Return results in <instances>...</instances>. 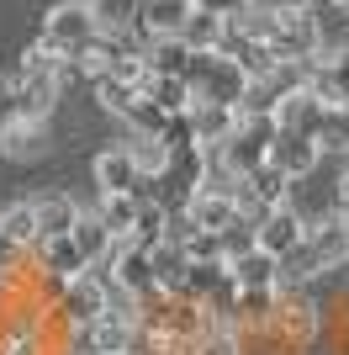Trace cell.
I'll list each match as a JSON object with an SVG mask.
<instances>
[{
	"mask_svg": "<svg viewBox=\"0 0 349 355\" xmlns=\"http://www.w3.org/2000/svg\"><path fill=\"white\" fill-rule=\"evenodd\" d=\"M323 324H328V308H323L318 292H307V286H280L270 334H260V340H270V345H280V350H296V355H302L307 345L323 340Z\"/></svg>",
	"mask_w": 349,
	"mask_h": 355,
	"instance_id": "obj_1",
	"label": "cell"
},
{
	"mask_svg": "<svg viewBox=\"0 0 349 355\" xmlns=\"http://www.w3.org/2000/svg\"><path fill=\"white\" fill-rule=\"evenodd\" d=\"M106 308H111V282H106L101 270H85V276H74L58 292V302L48 313L58 318V329H90Z\"/></svg>",
	"mask_w": 349,
	"mask_h": 355,
	"instance_id": "obj_2",
	"label": "cell"
},
{
	"mask_svg": "<svg viewBox=\"0 0 349 355\" xmlns=\"http://www.w3.org/2000/svg\"><path fill=\"white\" fill-rule=\"evenodd\" d=\"M96 32H101V16L85 11V6H53L43 16V48H53L58 59H69V64L85 43H96Z\"/></svg>",
	"mask_w": 349,
	"mask_h": 355,
	"instance_id": "obj_3",
	"label": "cell"
},
{
	"mask_svg": "<svg viewBox=\"0 0 349 355\" xmlns=\"http://www.w3.org/2000/svg\"><path fill=\"white\" fill-rule=\"evenodd\" d=\"M106 282L127 297L132 308L159 292V282H154V260H148V250H138V244H111V254H106Z\"/></svg>",
	"mask_w": 349,
	"mask_h": 355,
	"instance_id": "obj_4",
	"label": "cell"
},
{
	"mask_svg": "<svg viewBox=\"0 0 349 355\" xmlns=\"http://www.w3.org/2000/svg\"><path fill=\"white\" fill-rule=\"evenodd\" d=\"M276 117H238V128L228 133V144H222V154H228V164H233V175L244 180L254 164H265L270 159V144H276Z\"/></svg>",
	"mask_w": 349,
	"mask_h": 355,
	"instance_id": "obj_5",
	"label": "cell"
},
{
	"mask_svg": "<svg viewBox=\"0 0 349 355\" xmlns=\"http://www.w3.org/2000/svg\"><path fill=\"white\" fill-rule=\"evenodd\" d=\"M90 180H96V196H143V175H138V164H132L127 144H111L101 148L96 159H90Z\"/></svg>",
	"mask_w": 349,
	"mask_h": 355,
	"instance_id": "obj_6",
	"label": "cell"
},
{
	"mask_svg": "<svg viewBox=\"0 0 349 355\" xmlns=\"http://www.w3.org/2000/svg\"><path fill=\"white\" fill-rule=\"evenodd\" d=\"M302 234H307V218L291 207V202H280V207H270L260 223H254V250L276 254V260H286V254L302 244Z\"/></svg>",
	"mask_w": 349,
	"mask_h": 355,
	"instance_id": "obj_7",
	"label": "cell"
},
{
	"mask_svg": "<svg viewBox=\"0 0 349 355\" xmlns=\"http://www.w3.org/2000/svg\"><path fill=\"white\" fill-rule=\"evenodd\" d=\"M228 276L238 292H280V260L265 250H244L228 260Z\"/></svg>",
	"mask_w": 349,
	"mask_h": 355,
	"instance_id": "obj_8",
	"label": "cell"
},
{
	"mask_svg": "<svg viewBox=\"0 0 349 355\" xmlns=\"http://www.w3.org/2000/svg\"><path fill=\"white\" fill-rule=\"evenodd\" d=\"M186 218L196 223V228H206V234H228L244 212H238V196H228V191H190Z\"/></svg>",
	"mask_w": 349,
	"mask_h": 355,
	"instance_id": "obj_9",
	"label": "cell"
},
{
	"mask_svg": "<svg viewBox=\"0 0 349 355\" xmlns=\"http://www.w3.org/2000/svg\"><path fill=\"white\" fill-rule=\"evenodd\" d=\"M80 202H74L69 191H43V196H32V218H37V244L43 239H64L80 223Z\"/></svg>",
	"mask_w": 349,
	"mask_h": 355,
	"instance_id": "obj_10",
	"label": "cell"
},
{
	"mask_svg": "<svg viewBox=\"0 0 349 355\" xmlns=\"http://www.w3.org/2000/svg\"><path fill=\"white\" fill-rule=\"evenodd\" d=\"M323 112H328V106H323L307 85H296V90H286V96H280V106H276V128H280V133H307V138H318Z\"/></svg>",
	"mask_w": 349,
	"mask_h": 355,
	"instance_id": "obj_11",
	"label": "cell"
},
{
	"mask_svg": "<svg viewBox=\"0 0 349 355\" xmlns=\"http://www.w3.org/2000/svg\"><path fill=\"white\" fill-rule=\"evenodd\" d=\"M270 164H280L291 180H307L323 164V148L312 144L307 133H276V144H270Z\"/></svg>",
	"mask_w": 349,
	"mask_h": 355,
	"instance_id": "obj_12",
	"label": "cell"
},
{
	"mask_svg": "<svg viewBox=\"0 0 349 355\" xmlns=\"http://www.w3.org/2000/svg\"><path fill=\"white\" fill-rule=\"evenodd\" d=\"M190 11H196L190 0H138V27L143 37H180Z\"/></svg>",
	"mask_w": 349,
	"mask_h": 355,
	"instance_id": "obj_13",
	"label": "cell"
},
{
	"mask_svg": "<svg viewBox=\"0 0 349 355\" xmlns=\"http://www.w3.org/2000/svg\"><path fill=\"white\" fill-rule=\"evenodd\" d=\"M238 191L249 196V202H260V207H280V202H291V175L280 170V164H254L244 180H238Z\"/></svg>",
	"mask_w": 349,
	"mask_h": 355,
	"instance_id": "obj_14",
	"label": "cell"
},
{
	"mask_svg": "<svg viewBox=\"0 0 349 355\" xmlns=\"http://www.w3.org/2000/svg\"><path fill=\"white\" fill-rule=\"evenodd\" d=\"M32 260H37V270H48V276H58V282H74V276H85V254L74 250V239H43L37 250H32Z\"/></svg>",
	"mask_w": 349,
	"mask_h": 355,
	"instance_id": "obj_15",
	"label": "cell"
},
{
	"mask_svg": "<svg viewBox=\"0 0 349 355\" xmlns=\"http://www.w3.org/2000/svg\"><path fill=\"white\" fill-rule=\"evenodd\" d=\"M48 144H53V133H48V122H16V128H6L0 133V154L6 159H43Z\"/></svg>",
	"mask_w": 349,
	"mask_h": 355,
	"instance_id": "obj_16",
	"label": "cell"
},
{
	"mask_svg": "<svg viewBox=\"0 0 349 355\" xmlns=\"http://www.w3.org/2000/svg\"><path fill=\"white\" fill-rule=\"evenodd\" d=\"M170 239V207H164L159 196H138V223H132V234L122 244H138V250H154Z\"/></svg>",
	"mask_w": 349,
	"mask_h": 355,
	"instance_id": "obj_17",
	"label": "cell"
},
{
	"mask_svg": "<svg viewBox=\"0 0 349 355\" xmlns=\"http://www.w3.org/2000/svg\"><path fill=\"white\" fill-rule=\"evenodd\" d=\"M190 128H196V144H228V133L238 128V112L217 101H190Z\"/></svg>",
	"mask_w": 349,
	"mask_h": 355,
	"instance_id": "obj_18",
	"label": "cell"
},
{
	"mask_svg": "<svg viewBox=\"0 0 349 355\" xmlns=\"http://www.w3.org/2000/svg\"><path fill=\"white\" fill-rule=\"evenodd\" d=\"M148 260H154V282H159V292H164V297H180L186 270H190L186 250H180L174 239H164V244H154V250H148Z\"/></svg>",
	"mask_w": 349,
	"mask_h": 355,
	"instance_id": "obj_19",
	"label": "cell"
},
{
	"mask_svg": "<svg viewBox=\"0 0 349 355\" xmlns=\"http://www.w3.org/2000/svg\"><path fill=\"white\" fill-rule=\"evenodd\" d=\"M222 32H228V21L222 16H212V11H196L186 16V27H180V43L190 48V53H217V43H222Z\"/></svg>",
	"mask_w": 349,
	"mask_h": 355,
	"instance_id": "obj_20",
	"label": "cell"
},
{
	"mask_svg": "<svg viewBox=\"0 0 349 355\" xmlns=\"http://www.w3.org/2000/svg\"><path fill=\"white\" fill-rule=\"evenodd\" d=\"M69 239H74V250L85 254V266H101L106 254H111V244H116V239H111V234L101 228V218H96L90 207L80 212V223L69 228Z\"/></svg>",
	"mask_w": 349,
	"mask_h": 355,
	"instance_id": "obj_21",
	"label": "cell"
},
{
	"mask_svg": "<svg viewBox=\"0 0 349 355\" xmlns=\"http://www.w3.org/2000/svg\"><path fill=\"white\" fill-rule=\"evenodd\" d=\"M143 59H148V74H174V80H186V69H190V48L180 43V37H148Z\"/></svg>",
	"mask_w": 349,
	"mask_h": 355,
	"instance_id": "obj_22",
	"label": "cell"
},
{
	"mask_svg": "<svg viewBox=\"0 0 349 355\" xmlns=\"http://www.w3.org/2000/svg\"><path fill=\"white\" fill-rule=\"evenodd\" d=\"M143 96L159 106L164 117L190 112V85H186V80H174V74H148V80H143Z\"/></svg>",
	"mask_w": 349,
	"mask_h": 355,
	"instance_id": "obj_23",
	"label": "cell"
},
{
	"mask_svg": "<svg viewBox=\"0 0 349 355\" xmlns=\"http://www.w3.org/2000/svg\"><path fill=\"white\" fill-rule=\"evenodd\" d=\"M96 218H101V228L122 244V239L132 234V223H138V196H96Z\"/></svg>",
	"mask_w": 349,
	"mask_h": 355,
	"instance_id": "obj_24",
	"label": "cell"
},
{
	"mask_svg": "<svg viewBox=\"0 0 349 355\" xmlns=\"http://www.w3.org/2000/svg\"><path fill=\"white\" fill-rule=\"evenodd\" d=\"M312 144L323 148V159H328V154L344 159V154H349V106H328V112H323L318 138H312Z\"/></svg>",
	"mask_w": 349,
	"mask_h": 355,
	"instance_id": "obj_25",
	"label": "cell"
},
{
	"mask_svg": "<svg viewBox=\"0 0 349 355\" xmlns=\"http://www.w3.org/2000/svg\"><path fill=\"white\" fill-rule=\"evenodd\" d=\"M90 85H96V106H101V112H111V117H127V112H132V101L143 96L138 85L116 80V74H101V80H90Z\"/></svg>",
	"mask_w": 349,
	"mask_h": 355,
	"instance_id": "obj_26",
	"label": "cell"
},
{
	"mask_svg": "<svg viewBox=\"0 0 349 355\" xmlns=\"http://www.w3.org/2000/svg\"><path fill=\"white\" fill-rule=\"evenodd\" d=\"M0 234L16 239L21 250H37V218H32V202H11V207H0Z\"/></svg>",
	"mask_w": 349,
	"mask_h": 355,
	"instance_id": "obj_27",
	"label": "cell"
},
{
	"mask_svg": "<svg viewBox=\"0 0 349 355\" xmlns=\"http://www.w3.org/2000/svg\"><path fill=\"white\" fill-rule=\"evenodd\" d=\"M127 154H132V164H138L143 180H159L164 170H170V148H164L159 138H127Z\"/></svg>",
	"mask_w": 349,
	"mask_h": 355,
	"instance_id": "obj_28",
	"label": "cell"
},
{
	"mask_svg": "<svg viewBox=\"0 0 349 355\" xmlns=\"http://www.w3.org/2000/svg\"><path fill=\"white\" fill-rule=\"evenodd\" d=\"M180 250H186L190 266H228V250H222V234H206V228H196V234L180 239Z\"/></svg>",
	"mask_w": 349,
	"mask_h": 355,
	"instance_id": "obj_29",
	"label": "cell"
},
{
	"mask_svg": "<svg viewBox=\"0 0 349 355\" xmlns=\"http://www.w3.org/2000/svg\"><path fill=\"white\" fill-rule=\"evenodd\" d=\"M122 122H127V133H132V138H159L170 117H164V112L148 101V96H138V101H132V112H127Z\"/></svg>",
	"mask_w": 349,
	"mask_h": 355,
	"instance_id": "obj_30",
	"label": "cell"
},
{
	"mask_svg": "<svg viewBox=\"0 0 349 355\" xmlns=\"http://www.w3.org/2000/svg\"><path fill=\"white\" fill-rule=\"evenodd\" d=\"M186 355H244V340H238V329H217L212 324Z\"/></svg>",
	"mask_w": 349,
	"mask_h": 355,
	"instance_id": "obj_31",
	"label": "cell"
},
{
	"mask_svg": "<svg viewBox=\"0 0 349 355\" xmlns=\"http://www.w3.org/2000/svg\"><path fill=\"white\" fill-rule=\"evenodd\" d=\"M27 260H32V254L21 250V244H16V239H6V234H0V286H11L16 276H21V270H27Z\"/></svg>",
	"mask_w": 349,
	"mask_h": 355,
	"instance_id": "obj_32",
	"label": "cell"
},
{
	"mask_svg": "<svg viewBox=\"0 0 349 355\" xmlns=\"http://www.w3.org/2000/svg\"><path fill=\"white\" fill-rule=\"evenodd\" d=\"M16 122H21V96H16L11 80H0V133L16 128Z\"/></svg>",
	"mask_w": 349,
	"mask_h": 355,
	"instance_id": "obj_33",
	"label": "cell"
},
{
	"mask_svg": "<svg viewBox=\"0 0 349 355\" xmlns=\"http://www.w3.org/2000/svg\"><path fill=\"white\" fill-rule=\"evenodd\" d=\"M254 0H202V11H212V16H222V21H233V16H244Z\"/></svg>",
	"mask_w": 349,
	"mask_h": 355,
	"instance_id": "obj_34",
	"label": "cell"
},
{
	"mask_svg": "<svg viewBox=\"0 0 349 355\" xmlns=\"http://www.w3.org/2000/svg\"><path fill=\"white\" fill-rule=\"evenodd\" d=\"M334 212H344V218H349V164L339 170V180H334Z\"/></svg>",
	"mask_w": 349,
	"mask_h": 355,
	"instance_id": "obj_35",
	"label": "cell"
},
{
	"mask_svg": "<svg viewBox=\"0 0 349 355\" xmlns=\"http://www.w3.org/2000/svg\"><path fill=\"white\" fill-rule=\"evenodd\" d=\"M323 11H334V16H349V0H318Z\"/></svg>",
	"mask_w": 349,
	"mask_h": 355,
	"instance_id": "obj_36",
	"label": "cell"
},
{
	"mask_svg": "<svg viewBox=\"0 0 349 355\" xmlns=\"http://www.w3.org/2000/svg\"><path fill=\"white\" fill-rule=\"evenodd\" d=\"M53 6H85V11H96L101 0H53Z\"/></svg>",
	"mask_w": 349,
	"mask_h": 355,
	"instance_id": "obj_37",
	"label": "cell"
},
{
	"mask_svg": "<svg viewBox=\"0 0 349 355\" xmlns=\"http://www.w3.org/2000/svg\"><path fill=\"white\" fill-rule=\"evenodd\" d=\"M190 6H202V0H190Z\"/></svg>",
	"mask_w": 349,
	"mask_h": 355,
	"instance_id": "obj_38",
	"label": "cell"
}]
</instances>
